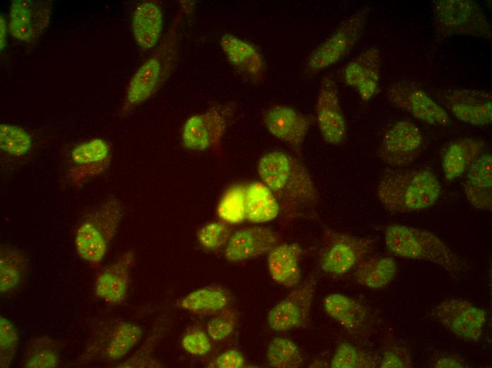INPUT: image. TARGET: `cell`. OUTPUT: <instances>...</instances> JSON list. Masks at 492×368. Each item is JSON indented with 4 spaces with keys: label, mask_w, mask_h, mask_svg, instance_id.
<instances>
[{
    "label": "cell",
    "mask_w": 492,
    "mask_h": 368,
    "mask_svg": "<svg viewBox=\"0 0 492 368\" xmlns=\"http://www.w3.org/2000/svg\"><path fill=\"white\" fill-rule=\"evenodd\" d=\"M257 173L277 199L283 219L292 220L317 203L319 193L310 173L295 156L281 150L268 151L259 159Z\"/></svg>",
    "instance_id": "cell-1"
},
{
    "label": "cell",
    "mask_w": 492,
    "mask_h": 368,
    "mask_svg": "<svg viewBox=\"0 0 492 368\" xmlns=\"http://www.w3.org/2000/svg\"><path fill=\"white\" fill-rule=\"evenodd\" d=\"M441 184L434 172L426 168H393L382 173L377 197L386 210L407 214L426 209L437 201Z\"/></svg>",
    "instance_id": "cell-2"
},
{
    "label": "cell",
    "mask_w": 492,
    "mask_h": 368,
    "mask_svg": "<svg viewBox=\"0 0 492 368\" xmlns=\"http://www.w3.org/2000/svg\"><path fill=\"white\" fill-rule=\"evenodd\" d=\"M385 243L389 251L402 258L428 261L450 272L462 268L456 253L438 236L424 229L390 225L385 231Z\"/></svg>",
    "instance_id": "cell-3"
},
{
    "label": "cell",
    "mask_w": 492,
    "mask_h": 368,
    "mask_svg": "<svg viewBox=\"0 0 492 368\" xmlns=\"http://www.w3.org/2000/svg\"><path fill=\"white\" fill-rule=\"evenodd\" d=\"M123 217L121 202L110 198L102 202L78 226L75 246L79 257L97 265L105 257Z\"/></svg>",
    "instance_id": "cell-4"
},
{
    "label": "cell",
    "mask_w": 492,
    "mask_h": 368,
    "mask_svg": "<svg viewBox=\"0 0 492 368\" xmlns=\"http://www.w3.org/2000/svg\"><path fill=\"white\" fill-rule=\"evenodd\" d=\"M369 11V7L365 6L344 20L329 37L308 54L304 65L305 72L313 75L344 59L361 38Z\"/></svg>",
    "instance_id": "cell-5"
},
{
    "label": "cell",
    "mask_w": 492,
    "mask_h": 368,
    "mask_svg": "<svg viewBox=\"0 0 492 368\" xmlns=\"http://www.w3.org/2000/svg\"><path fill=\"white\" fill-rule=\"evenodd\" d=\"M433 11L435 30L441 35L492 37L490 20L474 1L435 0Z\"/></svg>",
    "instance_id": "cell-6"
},
{
    "label": "cell",
    "mask_w": 492,
    "mask_h": 368,
    "mask_svg": "<svg viewBox=\"0 0 492 368\" xmlns=\"http://www.w3.org/2000/svg\"><path fill=\"white\" fill-rule=\"evenodd\" d=\"M373 247L370 239L326 229L319 253L320 266L328 274H345L363 260Z\"/></svg>",
    "instance_id": "cell-7"
},
{
    "label": "cell",
    "mask_w": 492,
    "mask_h": 368,
    "mask_svg": "<svg viewBox=\"0 0 492 368\" xmlns=\"http://www.w3.org/2000/svg\"><path fill=\"white\" fill-rule=\"evenodd\" d=\"M386 93L397 108L428 125L447 127L452 123L446 110L413 83L395 81L388 86Z\"/></svg>",
    "instance_id": "cell-8"
},
{
    "label": "cell",
    "mask_w": 492,
    "mask_h": 368,
    "mask_svg": "<svg viewBox=\"0 0 492 368\" xmlns=\"http://www.w3.org/2000/svg\"><path fill=\"white\" fill-rule=\"evenodd\" d=\"M423 137L418 127L407 120L394 123L384 134L377 156L393 168H404L416 161L422 151Z\"/></svg>",
    "instance_id": "cell-9"
},
{
    "label": "cell",
    "mask_w": 492,
    "mask_h": 368,
    "mask_svg": "<svg viewBox=\"0 0 492 368\" xmlns=\"http://www.w3.org/2000/svg\"><path fill=\"white\" fill-rule=\"evenodd\" d=\"M165 39L160 54L148 58L132 77L127 92L129 105H135L148 99L173 67L177 59L179 39L170 35Z\"/></svg>",
    "instance_id": "cell-10"
},
{
    "label": "cell",
    "mask_w": 492,
    "mask_h": 368,
    "mask_svg": "<svg viewBox=\"0 0 492 368\" xmlns=\"http://www.w3.org/2000/svg\"><path fill=\"white\" fill-rule=\"evenodd\" d=\"M438 100L459 121L486 126L492 121V94L481 88H446L436 93Z\"/></svg>",
    "instance_id": "cell-11"
},
{
    "label": "cell",
    "mask_w": 492,
    "mask_h": 368,
    "mask_svg": "<svg viewBox=\"0 0 492 368\" xmlns=\"http://www.w3.org/2000/svg\"><path fill=\"white\" fill-rule=\"evenodd\" d=\"M316 120L322 139L328 144L341 146L347 138L346 122L338 86L329 75L320 81L315 105Z\"/></svg>",
    "instance_id": "cell-12"
},
{
    "label": "cell",
    "mask_w": 492,
    "mask_h": 368,
    "mask_svg": "<svg viewBox=\"0 0 492 368\" xmlns=\"http://www.w3.org/2000/svg\"><path fill=\"white\" fill-rule=\"evenodd\" d=\"M316 288L313 276L298 284L269 311V328L278 332L293 330L306 326Z\"/></svg>",
    "instance_id": "cell-13"
},
{
    "label": "cell",
    "mask_w": 492,
    "mask_h": 368,
    "mask_svg": "<svg viewBox=\"0 0 492 368\" xmlns=\"http://www.w3.org/2000/svg\"><path fill=\"white\" fill-rule=\"evenodd\" d=\"M262 122L271 135L298 154L312 119L290 105L277 104L271 105L264 112Z\"/></svg>",
    "instance_id": "cell-14"
},
{
    "label": "cell",
    "mask_w": 492,
    "mask_h": 368,
    "mask_svg": "<svg viewBox=\"0 0 492 368\" xmlns=\"http://www.w3.org/2000/svg\"><path fill=\"white\" fill-rule=\"evenodd\" d=\"M228 123L227 113L213 108L190 116L184 122L181 134L182 145L193 151H204L218 146Z\"/></svg>",
    "instance_id": "cell-15"
},
{
    "label": "cell",
    "mask_w": 492,
    "mask_h": 368,
    "mask_svg": "<svg viewBox=\"0 0 492 368\" xmlns=\"http://www.w3.org/2000/svg\"><path fill=\"white\" fill-rule=\"evenodd\" d=\"M438 321L455 335L476 340L482 333L486 320V311L469 301L449 299L435 309Z\"/></svg>",
    "instance_id": "cell-16"
},
{
    "label": "cell",
    "mask_w": 492,
    "mask_h": 368,
    "mask_svg": "<svg viewBox=\"0 0 492 368\" xmlns=\"http://www.w3.org/2000/svg\"><path fill=\"white\" fill-rule=\"evenodd\" d=\"M381 66L379 50L366 49L345 66L342 75L344 82L353 88L363 102H368L378 91Z\"/></svg>",
    "instance_id": "cell-17"
},
{
    "label": "cell",
    "mask_w": 492,
    "mask_h": 368,
    "mask_svg": "<svg viewBox=\"0 0 492 368\" xmlns=\"http://www.w3.org/2000/svg\"><path fill=\"white\" fill-rule=\"evenodd\" d=\"M276 232L262 226H247L237 230L230 236L224 251L230 263H238L269 253L279 244Z\"/></svg>",
    "instance_id": "cell-18"
},
{
    "label": "cell",
    "mask_w": 492,
    "mask_h": 368,
    "mask_svg": "<svg viewBox=\"0 0 492 368\" xmlns=\"http://www.w3.org/2000/svg\"><path fill=\"white\" fill-rule=\"evenodd\" d=\"M50 1L14 0L9 11V30L16 38L30 42L37 38L47 27Z\"/></svg>",
    "instance_id": "cell-19"
},
{
    "label": "cell",
    "mask_w": 492,
    "mask_h": 368,
    "mask_svg": "<svg viewBox=\"0 0 492 368\" xmlns=\"http://www.w3.org/2000/svg\"><path fill=\"white\" fill-rule=\"evenodd\" d=\"M73 166L69 174L71 181L81 185L101 175L108 168L110 148L107 142L94 138L76 145L71 154Z\"/></svg>",
    "instance_id": "cell-20"
},
{
    "label": "cell",
    "mask_w": 492,
    "mask_h": 368,
    "mask_svg": "<svg viewBox=\"0 0 492 368\" xmlns=\"http://www.w3.org/2000/svg\"><path fill=\"white\" fill-rule=\"evenodd\" d=\"M134 262V251H128L104 268L96 278V296L111 305L122 304L127 295L130 272Z\"/></svg>",
    "instance_id": "cell-21"
},
{
    "label": "cell",
    "mask_w": 492,
    "mask_h": 368,
    "mask_svg": "<svg viewBox=\"0 0 492 368\" xmlns=\"http://www.w3.org/2000/svg\"><path fill=\"white\" fill-rule=\"evenodd\" d=\"M220 46L229 63L250 81H262L266 71V62L253 44L231 33L224 34Z\"/></svg>",
    "instance_id": "cell-22"
},
{
    "label": "cell",
    "mask_w": 492,
    "mask_h": 368,
    "mask_svg": "<svg viewBox=\"0 0 492 368\" xmlns=\"http://www.w3.org/2000/svg\"><path fill=\"white\" fill-rule=\"evenodd\" d=\"M464 192L468 202L476 209H492V156L483 152L467 170Z\"/></svg>",
    "instance_id": "cell-23"
},
{
    "label": "cell",
    "mask_w": 492,
    "mask_h": 368,
    "mask_svg": "<svg viewBox=\"0 0 492 368\" xmlns=\"http://www.w3.org/2000/svg\"><path fill=\"white\" fill-rule=\"evenodd\" d=\"M302 246L297 243H279L268 253L267 267L272 280L286 287L299 284L301 280L300 261Z\"/></svg>",
    "instance_id": "cell-24"
},
{
    "label": "cell",
    "mask_w": 492,
    "mask_h": 368,
    "mask_svg": "<svg viewBox=\"0 0 492 368\" xmlns=\"http://www.w3.org/2000/svg\"><path fill=\"white\" fill-rule=\"evenodd\" d=\"M484 142L475 137H464L450 142L443 150L441 166L448 181H452L467 171L483 153Z\"/></svg>",
    "instance_id": "cell-25"
},
{
    "label": "cell",
    "mask_w": 492,
    "mask_h": 368,
    "mask_svg": "<svg viewBox=\"0 0 492 368\" xmlns=\"http://www.w3.org/2000/svg\"><path fill=\"white\" fill-rule=\"evenodd\" d=\"M326 313L351 333H359L366 319V310L356 300L345 294L332 293L323 302Z\"/></svg>",
    "instance_id": "cell-26"
},
{
    "label": "cell",
    "mask_w": 492,
    "mask_h": 368,
    "mask_svg": "<svg viewBox=\"0 0 492 368\" xmlns=\"http://www.w3.org/2000/svg\"><path fill=\"white\" fill-rule=\"evenodd\" d=\"M280 212L277 199L263 183L255 181L246 185V219L256 224L266 223L277 218Z\"/></svg>",
    "instance_id": "cell-27"
},
{
    "label": "cell",
    "mask_w": 492,
    "mask_h": 368,
    "mask_svg": "<svg viewBox=\"0 0 492 368\" xmlns=\"http://www.w3.org/2000/svg\"><path fill=\"white\" fill-rule=\"evenodd\" d=\"M163 23V13L157 4L152 2L139 4L132 20V30L136 44L143 49L153 47L160 37Z\"/></svg>",
    "instance_id": "cell-28"
},
{
    "label": "cell",
    "mask_w": 492,
    "mask_h": 368,
    "mask_svg": "<svg viewBox=\"0 0 492 368\" xmlns=\"http://www.w3.org/2000/svg\"><path fill=\"white\" fill-rule=\"evenodd\" d=\"M397 272L396 260L387 255L365 258L356 268L353 277L356 282L371 289L387 286Z\"/></svg>",
    "instance_id": "cell-29"
},
{
    "label": "cell",
    "mask_w": 492,
    "mask_h": 368,
    "mask_svg": "<svg viewBox=\"0 0 492 368\" xmlns=\"http://www.w3.org/2000/svg\"><path fill=\"white\" fill-rule=\"evenodd\" d=\"M230 298V293L222 287H206L190 292L177 305L192 314L213 315L228 308Z\"/></svg>",
    "instance_id": "cell-30"
},
{
    "label": "cell",
    "mask_w": 492,
    "mask_h": 368,
    "mask_svg": "<svg viewBox=\"0 0 492 368\" xmlns=\"http://www.w3.org/2000/svg\"><path fill=\"white\" fill-rule=\"evenodd\" d=\"M28 272L25 254L13 246L3 245L0 248V292L8 294L24 282Z\"/></svg>",
    "instance_id": "cell-31"
},
{
    "label": "cell",
    "mask_w": 492,
    "mask_h": 368,
    "mask_svg": "<svg viewBox=\"0 0 492 368\" xmlns=\"http://www.w3.org/2000/svg\"><path fill=\"white\" fill-rule=\"evenodd\" d=\"M245 189L246 185L235 184L226 190L216 209L221 221L228 224H237L246 219Z\"/></svg>",
    "instance_id": "cell-32"
},
{
    "label": "cell",
    "mask_w": 492,
    "mask_h": 368,
    "mask_svg": "<svg viewBox=\"0 0 492 368\" xmlns=\"http://www.w3.org/2000/svg\"><path fill=\"white\" fill-rule=\"evenodd\" d=\"M266 358L274 368H298L302 366L303 358L298 345L291 339L276 337L267 347Z\"/></svg>",
    "instance_id": "cell-33"
},
{
    "label": "cell",
    "mask_w": 492,
    "mask_h": 368,
    "mask_svg": "<svg viewBox=\"0 0 492 368\" xmlns=\"http://www.w3.org/2000/svg\"><path fill=\"white\" fill-rule=\"evenodd\" d=\"M27 368H54L59 365V354L54 341L47 336H39L30 343L23 357Z\"/></svg>",
    "instance_id": "cell-34"
},
{
    "label": "cell",
    "mask_w": 492,
    "mask_h": 368,
    "mask_svg": "<svg viewBox=\"0 0 492 368\" xmlns=\"http://www.w3.org/2000/svg\"><path fill=\"white\" fill-rule=\"evenodd\" d=\"M142 328L131 322L119 323L107 347L106 355L111 360H117L126 355L139 341Z\"/></svg>",
    "instance_id": "cell-35"
},
{
    "label": "cell",
    "mask_w": 492,
    "mask_h": 368,
    "mask_svg": "<svg viewBox=\"0 0 492 368\" xmlns=\"http://www.w3.org/2000/svg\"><path fill=\"white\" fill-rule=\"evenodd\" d=\"M32 146V138L23 128L3 123L0 125V147L13 156L26 154Z\"/></svg>",
    "instance_id": "cell-36"
},
{
    "label": "cell",
    "mask_w": 492,
    "mask_h": 368,
    "mask_svg": "<svg viewBox=\"0 0 492 368\" xmlns=\"http://www.w3.org/2000/svg\"><path fill=\"white\" fill-rule=\"evenodd\" d=\"M376 364L367 353L348 343H341L336 349L330 367L332 368H370Z\"/></svg>",
    "instance_id": "cell-37"
},
{
    "label": "cell",
    "mask_w": 492,
    "mask_h": 368,
    "mask_svg": "<svg viewBox=\"0 0 492 368\" xmlns=\"http://www.w3.org/2000/svg\"><path fill=\"white\" fill-rule=\"evenodd\" d=\"M231 234L229 224L221 220L204 224L197 231V238L203 249L215 252L226 245Z\"/></svg>",
    "instance_id": "cell-38"
},
{
    "label": "cell",
    "mask_w": 492,
    "mask_h": 368,
    "mask_svg": "<svg viewBox=\"0 0 492 368\" xmlns=\"http://www.w3.org/2000/svg\"><path fill=\"white\" fill-rule=\"evenodd\" d=\"M19 334L14 325L6 318L0 317V367H8L18 350Z\"/></svg>",
    "instance_id": "cell-39"
},
{
    "label": "cell",
    "mask_w": 492,
    "mask_h": 368,
    "mask_svg": "<svg viewBox=\"0 0 492 368\" xmlns=\"http://www.w3.org/2000/svg\"><path fill=\"white\" fill-rule=\"evenodd\" d=\"M237 323V313L226 308L209 320L206 326L207 334L211 340L221 341L233 332Z\"/></svg>",
    "instance_id": "cell-40"
},
{
    "label": "cell",
    "mask_w": 492,
    "mask_h": 368,
    "mask_svg": "<svg viewBox=\"0 0 492 368\" xmlns=\"http://www.w3.org/2000/svg\"><path fill=\"white\" fill-rule=\"evenodd\" d=\"M181 345L186 352L193 355H204L211 349L209 336L199 328L187 332L182 337Z\"/></svg>",
    "instance_id": "cell-41"
},
{
    "label": "cell",
    "mask_w": 492,
    "mask_h": 368,
    "mask_svg": "<svg viewBox=\"0 0 492 368\" xmlns=\"http://www.w3.org/2000/svg\"><path fill=\"white\" fill-rule=\"evenodd\" d=\"M412 366L409 352L404 347H393L382 355L380 367L406 368Z\"/></svg>",
    "instance_id": "cell-42"
},
{
    "label": "cell",
    "mask_w": 492,
    "mask_h": 368,
    "mask_svg": "<svg viewBox=\"0 0 492 368\" xmlns=\"http://www.w3.org/2000/svg\"><path fill=\"white\" fill-rule=\"evenodd\" d=\"M245 360L242 354L235 349H230L219 355L210 364L214 368H241Z\"/></svg>",
    "instance_id": "cell-43"
},
{
    "label": "cell",
    "mask_w": 492,
    "mask_h": 368,
    "mask_svg": "<svg viewBox=\"0 0 492 368\" xmlns=\"http://www.w3.org/2000/svg\"><path fill=\"white\" fill-rule=\"evenodd\" d=\"M433 367H466L467 364L461 357L456 355H447L435 359L432 363Z\"/></svg>",
    "instance_id": "cell-44"
},
{
    "label": "cell",
    "mask_w": 492,
    "mask_h": 368,
    "mask_svg": "<svg viewBox=\"0 0 492 368\" xmlns=\"http://www.w3.org/2000/svg\"><path fill=\"white\" fill-rule=\"evenodd\" d=\"M6 21L4 20V17L1 16V20H0V47H1V51H2L5 46H6Z\"/></svg>",
    "instance_id": "cell-45"
}]
</instances>
